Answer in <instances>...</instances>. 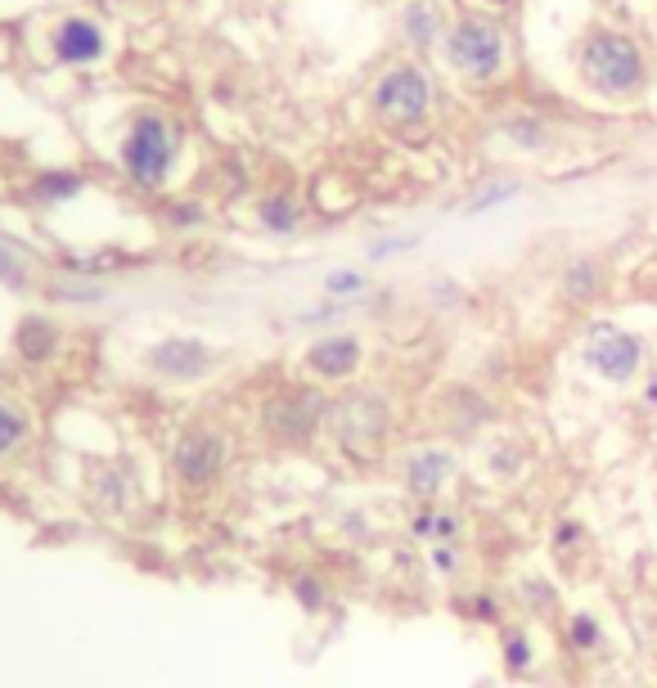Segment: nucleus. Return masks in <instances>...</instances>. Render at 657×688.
I'll use <instances>...</instances> for the list:
<instances>
[{
	"mask_svg": "<svg viewBox=\"0 0 657 688\" xmlns=\"http://www.w3.org/2000/svg\"><path fill=\"white\" fill-rule=\"evenodd\" d=\"M28 441H32V415L14 396L0 392V459H14Z\"/></svg>",
	"mask_w": 657,
	"mask_h": 688,
	"instance_id": "obj_19",
	"label": "nucleus"
},
{
	"mask_svg": "<svg viewBox=\"0 0 657 688\" xmlns=\"http://www.w3.org/2000/svg\"><path fill=\"white\" fill-rule=\"evenodd\" d=\"M401 477H406V491L419 500V504H432L441 496V487L455 477V455L441 450V446H424L415 450L406 463H401Z\"/></svg>",
	"mask_w": 657,
	"mask_h": 688,
	"instance_id": "obj_14",
	"label": "nucleus"
},
{
	"mask_svg": "<svg viewBox=\"0 0 657 688\" xmlns=\"http://www.w3.org/2000/svg\"><path fill=\"white\" fill-rule=\"evenodd\" d=\"M644 400H648V405H653V409H657V378H653V383H648V387H644Z\"/></svg>",
	"mask_w": 657,
	"mask_h": 688,
	"instance_id": "obj_32",
	"label": "nucleus"
},
{
	"mask_svg": "<svg viewBox=\"0 0 657 688\" xmlns=\"http://www.w3.org/2000/svg\"><path fill=\"white\" fill-rule=\"evenodd\" d=\"M59 347H63V329H59L50 315L28 311V315L14 324V356H19L23 365H50V361L59 356Z\"/></svg>",
	"mask_w": 657,
	"mask_h": 688,
	"instance_id": "obj_15",
	"label": "nucleus"
},
{
	"mask_svg": "<svg viewBox=\"0 0 657 688\" xmlns=\"http://www.w3.org/2000/svg\"><path fill=\"white\" fill-rule=\"evenodd\" d=\"M500 135L518 149V154H545L554 145V131H550V117L536 113V108H513L500 117Z\"/></svg>",
	"mask_w": 657,
	"mask_h": 688,
	"instance_id": "obj_17",
	"label": "nucleus"
},
{
	"mask_svg": "<svg viewBox=\"0 0 657 688\" xmlns=\"http://www.w3.org/2000/svg\"><path fill=\"white\" fill-rule=\"evenodd\" d=\"M217 347L194 333H171L163 342H154V347L145 352V369L163 383H204L212 369H217Z\"/></svg>",
	"mask_w": 657,
	"mask_h": 688,
	"instance_id": "obj_9",
	"label": "nucleus"
},
{
	"mask_svg": "<svg viewBox=\"0 0 657 688\" xmlns=\"http://www.w3.org/2000/svg\"><path fill=\"white\" fill-rule=\"evenodd\" d=\"M45 45H50V59L59 67H73V73H82V67H100L113 54L108 28L100 19H91V14H63L50 28Z\"/></svg>",
	"mask_w": 657,
	"mask_h": 688,
	"instance_id": "obj_10",
	"label": "nucleus"
},
{
	"mask_svg": "<svg viewBox=\"0 0 657 688\" xmlns=\"http://www.w3.org/2000/svg\"><path fill=\"white\" fill-rule=\"evenodd\" d=\"M328 432H334L338 446H347L352 455H374L383 441H387V428H392V409H387V396L374 392V387H361V392H347L328 405Z\"/></svg>",
	"mask_w": 657,
	"mask_h": 688,
	"instance_id": "obj_6",
	"label": "nucleus"
},
{
	"mask_svg": "<svg viewBox=\"0 0 657 688\" xmlns=\"http://www.w3.org/2000/svg\"><path fill=\"white\" fill-rule=\"evenodd\" d=\"M576 77L590 95H599L608 104H630L648 91L653 82V67H648V54L639 45V37L622 32V28H590L581 41H576Z\"/></svg>",
	"mask_w": 657,
	"mask_h": 688,
	"instance_id": "obj_3",
	"label": "nucleus"
},
{
	"mask_svg": "<svg viewBox=\"0 0 657 688\" xmlns=\"http://www.w3.org/2000/svg\"><path fill=\"white\" fill-rule=\"evenodd\" d=\"M459 540V518L432 504V527H428V544H455Z\"/></svg>",
	"mask_w": 657,
	"mask_h": 688,
	"instance_id": "obj_27",
	"label": "nucleus"
},
{
	"mask_svg": "<svg viewBox=\"0 0 657 688\" xmlns=\"http://www.w3.org/2000/svg\"><path fill=\"white\" fill-rule=\"evenodd\" d=\"M328 405H334V400H328L324 387H315V383L275 387L267 400H261V432H267L275 446L302 450L328 424Z\"/></svg>",
	"mask_w": 657,
	"mask_h": 688,
	"instance_id": "obj_5",
	"label": "nucleus"
},
{
	"mask_svg": "<svg viewBox=\"0 0 657 688\" xmlns=\"http://www.w3.org/2000/svg\"><path fill=\"white\" fill-rule=\"evenodd\" d=\"M91 189V176L82 167H45L28 180V194L41 208H63V202H77Z\"/></svg>",
	"mask_w": 657,
	"mask_h": 688,
	"instance_id": "obj_16",
	"label": "nucleus"
},
{
	"mask_svg": "<svg viewBox=\"0 0 657 688\" xmlns=\"http://www.w3.org/2000/svg\"><path fill=\"white\" fill-rule=\"evenodd\" d=\"M441 67L469 91H491L509 77L513 63V37L500 14L491 10H459L450 19V32L437 50Z\"/></svg>",
	"mask_w": 657,
	"mask_h": 688,
	"instance_id": "obj_1",
	"label": "nucleus"
},
{
	"mask_svg": "<svg viewBox=\"0 0 657 688\" xmlns=\"http://www.w3.org/2000/svg\"><path fill=\"white\" fill-rule=\"evenodd\" d=\"M469 612L478 616V622H500V612H496V598H491V594H478V598L469 603Z\"/></svg>",
	"mask_w": 657,
	"mask_h": 688,
	"instance_id": "obj_30",
	"label": "nucleus"
},
{
	"mask_svg": "<svg viewBox=\"0 0 657 688\" xmlns=\"http://www.w3.org/2000/svg\"><path fill=\"white\" fill-rule=\"evenodd\" d=\"M500 657H504V670L509 675H528L532 661H536V648L522 630H504V644H500Z\"/></svg>",
	"mask_w": 657,
	"mask_h": 688,
	"instance_id": "obj_22",
	"label": "nucleus"
},
{
	"mask_svg": "<svg viewBox=\"0 0 657 688\" xmlns=\"http://www.w3.org/2000/svg\"><path fill=\"white\" fill-rule=\"evenodd\" d=\"M428 567H437L441 576H455V567H459L455 544H432V549H428Z\"/></svg>",
	"mask_w": 657,
	"mask_h": 688,
	"instance_id": "obj_29",
	"label": "nucleus"
},
{
	"mask_svg": "<svg viewBox=\"0 0 657 688\" xmlns=\"http://www.w3.org/2000/svg\"><path fill=\"white\" fill-rule=\"evenodd\" d=\"M567 644H572L576 653H595V648L604 644V626H599L590 612H576L572 622H567Z\"/></svg>",
	"mask_w": 657,
	"mask_h": 688,
	"instance_id": "obj_23",
	"label": "nucleus"
},
{
	"mask_svg": "<svg viewBox=\"0 0 657 688\" xmlns=\"http://www.w3.org/2000/svg\"><path fill=\"white\" fill-rule=\"evenodd\" d=\"M204 202H194V198H180V202H171V212H167V221L176 226V230H194V226H204Z\"/></svg>",
	"mask_w": 657,
	"mask_h": 688,
	"instance_id": "obj_26",
	"label": "nucleus"
},
{
	"mask_svg": "<svg viewBox=\"0 0 657 688\" xmlns=\"http://www.w3.org/2000/svg\"><path fill=\"white\" fill-rule=\"evenodd\" d=\"M518 189H522V185H518V176H504V171H500V176H487V180L469 194L465 212H469V217H482V212L500 208V202H513V198H518Z\"/></svg>",
	"mask_w": 657,
	"mask_h": 688,
	"instance_id": "obj_20",
	"label": "nucleus"
},
{
	"mask_svg": "<svg viewBox=\"0 0 657 688\" xmlns=\"http://www.w3.org/2000/svg\"><path fill=\"white\" fill-rule=\"evenodd\" d=\"M289 594H293L306 612H324V603H328V590H324V581H320L315 572H298V576L289 581Z\"/></svg>",
	"mask_w": 657,
	"mask_h": 688,
	"instance_id": "obj_24",
	"label": "nucleus"
},
{
	"mask_svg": "<svg viewBox=\"0 0 657 688\" xmlns=\"http://www.w3.org/2000/svg\"><path fill=\"white\" fill-rule=\"evenodd\" d=\"M437 104H441V86L432 77V67L415 54H392L387 63L374 67V77L365 86L369 117L392 135L424 131L437 117Z\"/></svg>",
	"mask_w": 657,
	"mask_h": 688,
	"instance_id": "obj_2",
	"label": "nucleus"
},
{
	"mask_svg": "<svg viewBox=\"0 0 657 688\" xmlns=\"http://www.w3.org/2000/svg\"><path fill=\"white\" fill-rule=\"evenodd\" d=\"M0 284L14 289V293L28 289V261L14 248H6V243H0Z\"/></svg>",
	"mask_w": 657,
	"mask_h": 688,
	"instance_id": "obj_25",
	"label": "nucleus"
},
{
	"mask_svg": "<svg viewBox=\"0 0 657 688\" xmlns=\"http://www.w3.org/2000/svg\"><path fill=\"white\" fill-rule=\"evenodd\" d=\"M559 289H563V298H567L572 306L595 302V298L604 293V265H599L595 257H572V261L563 265Z\"/></svg>",
	"mask_w": 657,
	"mask_h": 688,
	"instance_id": "obj_18",
	"label": "nucleus"
},
{
	"mask_svg": "<svg viewBox=\"0 0 657 688\" xmlns=\"http://www.w3.org/2000/svg\"><path fill=\"white\" fill-rule=\"evenodd\" d=\"M581 365L613 387H630L644 374V337L613 324V320H599V324L585 329Z\"/></svg>",
	"mask_w": 657,
	"mask_h": 688,
	"instance_id": "obj_7",
	"label": "nucleus"
},
{
	"mask_svg": "<svg viewBox=\"0 0 657 688\" xmlns=\"http://www.w3.org/2000/svg\"><path fill=\"white\" fill-rule=\"evenodd\" d=\"M482 6H487V10H504V6H509V0H482Z\"/></svg>",
	"mask_w": 657,
	"mask_h": 688,
	"instance_id": "obj_33",
	"label": "nucleus"
},
{
	"mask_svg": "<svg viewBox=\"0 0 657 688\" xmlns=\"http://www.w3.org/2000/svg\"><path fill=\"white\" fill-rule=\"evenodd\" d=\"M171 477L185 491H208L226 477L230 468V437L212 424H189L176 441H171Z\"/></svg>",
	"mask_w": 657,
	"mask_h": 688,
	"instance_id": "obj_8",
	"label": "nucleus"
},
{
	"mask_svg": "<svg viewBox=\"0 0 657 688\" xmlns=\"http://www.w3.org/2000/svg\"><path fill=\"white\" fill-rule=\"evenodd\" d=\"M180 131L171 122V113L163 108H136L126 117L113 163L122 171V180L136 194H163L180 167Z\"/></svg>",
	"mask_w": 657,
	"mask_h": 688,
	"instance_id": "obj_4",
	"label": "nucleus"
},
{
	"mask_svg": "<svg viewBox=\"0 0 657 688\" xmlns=\"http://www.w3.org/2000/svg\"><path fill=\"white\" fill-rule=\"evenodd\" d=\"M455 14L459 10H450V0H401V10H397V37H401L406 54L432 59L441 50Z\"/></svg>",
	"mask_w": 657,
	"mask_h": 688,
	"instance_id": "obj_11",
	"label": "nucleus"
},
{
	"mask_svg": "<svg viewBox=\"0 0 657 688\" xmlns=\"http://www.w3.org/2000/svg\"><path fill=\"white\" fill-rule=\"evenodd\" d=\"M365 365V342L361 333H324L306 347V374L315 383H347Z\"/></svg>",
	"mask_w": 657,
	"mask_h": 688,
	"instance_id": "obj_12",
	"label": "nucleus"
},
{
	"mask_svg": "<svg viewBox=\"0 0 657 688\" xmlns=\"http://www.w3.org/2000/svg\"><path fill=\"white\" fill-rule=\"evenodd\" d=\"M365 289H369V280H365V270H356V265H338V270L324 274V298H334V302H352Z\"/></svg>",
	"mask_w": 657,
	"mask_h": 688,
	"instance_id": "obj_21",
	"label": "nucleus"
},
{
	"mask_svg": "<svg viewBox=\"0 0 657 688\" xmlns=\"http://www.w3.org/2000/svg\"><path fill=\"white\" fill-rule=\"evenodd\" d=\"M576 540H581V527H576V522H563V527L554 531V549H572Z\"/></svg>",
	"mask_w": 657,
	"mask_h": 688,
	"instance_id": "obj_31",
	"label": "nucleus"
},
{
	"mask_svg": "<svg viewBox=\"0 0 657 688\" xmlns=\"http://www.w3.org/2000/svg\"><path fill=\"white\" fill-rule=\"evenodd\" d=\"M419 239L415 234H392V239H378V243H369V261H383V257H392V252H410Z\"/></svg>",
	"mask_w": 657,
	"mask_h": 688,
	"instance_id": "obj_28",
	"label": "nucleus"
},
{
	"mask_svg": "<svg viewBox=\"0 0 657 688\" xmlns=\"http://www.w3.org/2000/svg\"><path fill=\"white\" fill-rule=\"evenodd\" d=\"M252 217L267 234L289 239V234H298L306 226V198L293 185H271V189H261L252 198Z\"/></svg>",
	"mask_w": 657,
	"mask_h": 688,
	"instance_id": "obj_13",
	"label": "nucleus"
}]
</instances>
